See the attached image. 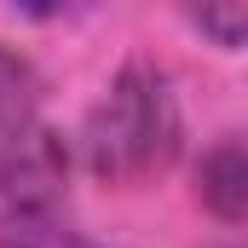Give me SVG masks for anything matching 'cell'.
<instances>
[{"mask_svg":"<svg viewBox=\"0 0 248 248\" xmlns=\"http://www.w3.org/2000/svg\"><path fill=\"white\" fill-rule=\"evenodd\" d=\"M179 139H185V127H179L173 81L156 63L133 58V63L116 69V81L104 87V98L87 110L81 156L110 185H144V179H156V173L173 168Z\"/></svg>","mask_w":248,"mask_h":248,"instance_id":"6da1fadb","label":"cell"},{"mask_svg":"<svg viewBox=\"0 0 248 248\" xmlns=\"http://www.w3.org/2000/svg\"><path fill=\"white\" fill-rule=\"evenodd\" d=\"M69 196V150L52 127H23L0 144V214H63Z\"/></svg>","mask_w":248,"mask_h":248,"instance_id":"7a4b0ae2","label":"cell"},{"mask_svg":"<svg viewBox=\"0 0 248 248\" xmlns=\"http://www.w3.org/2000/svg\"><path fill=\"white\" fill-rule=\"evenodd\" d=\"M196 196L225 225H243V214H248V156H243L237 133H225V139H214L202 150V162H196Z\"/></svg>","mask_w":248,"mask_h":248,"instance_id":"3957f363","label":"cell"},{"mask_svg":"<svg viewBox=\"0 0 248 248\" xmlns=\"http://www.w3.org/2000/svg\"><path fill=\"white\" fill-rule=\"evenodd\" d=\"M35 104H41V81H35L29 58L0 46V144H12L23 127H35Z\"/></svg>","mask_w":248,"mask_h":248,"instance_id":"277c9868","label":"cell"},{"mask_svg":"<svg viewBox=\"0 0 248 248\" xmlns=\"http://www.w3.org/2000/svg\"><path fill=\"white\" fill-rule=\"evenodd\" d=\"M0 248H98L69 214H0Z\"/></svg>","mask_w":248,"mask_h":248,"instance_id":"5b68a950","label":"cell"},{"mask_svg":"<svg viewBox=\"0 0 248 248\" xmlns=\"http://www.w3.org/2000/svg\"><path fill=\"white\" fill-rule=\"evenodd\" d=\"M190 23L202 29V35H214L225 52H237L248 35V6L243 0H231V6H202V12H190Z\"/></svg>","mask_w":248,"mask_h":248,"instance_id":"8992f818","label":"cell"}]
</instances>
